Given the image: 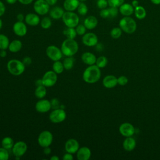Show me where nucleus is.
<instances>
[{
  "label": "nucleus",
  "mask_w": 160,
  "mask_h": 160,
  "mask_svg": "<svg viewBox=\"0 0 160 160\" xmlns=\"http://www.w3.org/2000/svg\"><path fill=\"white\" fill-rule=\"evenodd\" d=\"M101 71L96 64L88 66L82 73L83 81L88 84L97 82L101 78Z\"/></svg>",
  "instance_id": "1"
},
{
  "label": "nucleus",
  "mask_w": 160,
  "mask_h": 160,
  "mask_svg": "<svg viewBox=\"0 0 160 160\" xmlns=\"http://www.w3.org/2000/svg\"><path fill=\"white\" fill-rule=\"evenodd\" d=\"M61 50L66 57L73 56L79 50V44L74 39L66 38L61 45Z\"/></svg>",
  "instance_id": "2"
},
{
  "label": "nucleus",
  "mask_w": 160,
  "mask_h": 160,
  "mask_svg": "<svg viewBox=\"0 0 160 160\" xmlns=\"http://www.w3.org/2000/svg\"><path fill=\"white\" fill-rule=\"evenodd\" d=\"M25 68L26 66L22 61L17 59H10L7 63V69L13 76L21 75L24 72Z\"/></svg>",
  "instance_id": "3"
},
{
  "label": "nucleus",
  "mask_w": 160,
  "mask_h": 160,
  "mask_svg": "<svg viewBox=\"0 0 160 160\" xmlns=\"http://www.w3.org/2000/svg\"><path fill=\"white\" fill-rule=\"evenodd\" d=\"M119 27L123 32L127 34H132L137 29V24L132 18L124 16L119 22Z\"/></svg>",
  "instance_id": "4"
},
{
  "label": "nucleus",
  "mask_w": 160,
  "mask_h": 160,
  "mask_svg": "<svg viewBox=\"0 0 160 160\" xmlns=\"http://www.w3.org/2000/svg\"><path fill=\"white\" fill-rule=\"evenodd\" d=\"M62 20L66 27L76 28L79 23V18L74 11L64 12Z\"/></svg>",
  "instance_id": "5"
},
{
  "label": "nucleus",
  "mask_w": 160,
  "mask_h": 160,
  "mask_svg": "<svg viewBox=\"0 0 160 160\" xmlns=\"http://www.w3.org/2000/svg\"><path fill=\"white\" fill-rule=\"evenodd\" d=\"M53 141V135L48 130L42 131L38 137V142L41 148L48 147L51 145Z\"/></svg>",
  "instance_id": "6"
},
{
  "label": "nucleus",
  "mask_w": 160,
  "mask_h": 160,
  "mask_svg": "<svg viewBox=\"0 0 160 160\" xmlns=\"http://www.w3.org/2000/svg\"><path fill=\"white\" fill-rule=\"evenodd\" d=\"M66 112L62 108L54 109L49 115V119L52 123H60L63 122L66 118Z\"/></svg>",
  "instance_id": "7"
},
{
  "label": "nucleus",
  "mask_w": 160,
  "mask_h": 160,
  "mask_svg": "<svg viewBox=\"0 0 160 160\" xmlns=\"http://www.w3.org/2000/svg\"><path fill=\"white\" fill-rule=\"evenodd\" d=\"M46 56L53 62L61 60L62 58V52L61 48L55 45H49L46 49Z\"/></svg>",
  "instance_id": "8"
},
{
  "label": "nucleus",
  "mask_w": 160,
  "mask_h": 160,
  "mask_svg": "<svg viewBox=\"0 0 160 160\" xmlns=\"http://www.w3.org/2000/svg\"><path fill=\"white\" fill-rule=\"evenodd\" d=\"M42 85L46 88L52 87L58 81V74L52 70L46 71L41 78Z\"/></svg>",
  "instance_id": "9"
},
{
  "label": "nucleus",
  "mask_w": 160,
  "mask_h": 160,
  "mask_svg": "<svg viewBox=\"0 0 160 160\" xmlns=\"http://www.w3.org/2000/svg\"><path fill=\"white\" fill-rule=\"evenodd\" d=\"M33 8L36 14L44 16L49 12L50 5L45 0H36L34 2Z\"/></svg>",
  "instance_id": "10"
},
{
  "label": "nucleus",
  "mask_w": 160,
  "mask_h": 160,
  "mask_svg": "<svg viewBox=\"0 0 160 160\" xmlns=\"http://www.w3.org/2000/svg\"><path fill=\"white\" fill-rule=\"evenodd\" d=\"M27 150L28 145L22 141H19L15 142L12 148V152L15 157H22L25 154Z\"/></svg>",
  "instance_id": "11"
},
{
  "label": "nucleus",
  "mask_w": 160,
  "mask_h": 160,
  "mask_svg": "<svg viewBox=\"0 0 160 160\" xmlns=\"http://www.w3.org/2000/svg\"><path fill=\"white\" fill-rule=\"evenodd\" d=\"M82 36V42L86 46L94 47L98 44V38L94 32H86Z\"/></svg>",
  "instance_id": "12"
},
{
  "label": "nucleus",
  "mask_w": 160,
  "mask_h": 160,
  "mask_svg": "<svg viewBox=\"0 0 160 160\" xmlns=\"http://www.w3.org/2000/svg\"><path fill=\"white\" fill-rule=\"evenodd\" d=\"M52 108L51 102L50 101L46 99H40L35 104V109L40 113H46Z\"/></svg>",
  "instance_id": "13"
},
{
  "label": "nucleus",
  "mask_w": 160,
  "mask_h": 160,
  "mask_svg": "<svg viewBox=\"0 0 160 160\" xmlns=\"http://www.w3.org/2000/svg\"><path fill=\"white\" fill-rule=\"evenodd\" d=\"M135 128L129 122H123L119 127V131L120 134L126 138L132 136L135 133Z\"/></svg>",
  "instance_id": "14"
},
{
  "label": "nucleus",
  "mask_w": 160,
  "mask_h": 160,
  "mask_svg": "<svg viewBox=\"0 0 160 160\" xmlns=\"http://www.w3.org/2000/svg\"><path fill=\"white\" fill-rule=\"evenodd\" d=\"M12 31L14 33L19 37L24 36L28 32V28L26 24L23 21H17L12 26Z\"/></svg>",
  "instance_id": "15"
},
{
  "label": "nucleus",
  "mask_w": 160,
  "mask_h": 160,
  "mask_svg": "<svg viewBox=\"0 0 160 160\" xmlns=\"http://www.w3.org/2000/svg\"><path fill=\"white\" fill-rule=\"evenodd\" d=\"M79 148V142L74 138H70L68 139L64 144V149L66 152L71 153L72 154L76 153Z\"/></svg>",
  "instance_id": "16"
},
{
  "label": "nucleus",
  "mask_w": 160,
  "mask_h": 160,
  "mask_svg": "<svg viewBox=\"0 0 160 160\" xmlns=\"http://www.w3.org/2000/svg\"><path fill=\"white\" fill-rule=\"evenodd\" d=\"M25 23L30 26H36L40 24V18L36 13L29 12L25 16Z\"/></svg>",
  "instance_id": "17"
},
{
  "label": "nucleus",
  "mask_w": 160,
  "mask_h": 160,
  "mask_svg": "<svg viewBox=\"0 0 160 160\" xmlns=\"http://www.w3.org/2000/svg\"><path fill=\"white\" fill-rule=\"evenodd\" d=\"M102 83L103 86L106 88H113L118 84V78L112 74L107 75L103 78Z\"/></svg>",
  "instance_id": "18"
},
{
  "label": "nucleus",
  "mask_w": 160,
  "mask_h": 160,
  "mask_svg": "<svg viewBox=\"0 0 160 160\" xmlns=\"http://www.w3.org/2000/svg\"><path fill=\"white\" fill-rule=\"evenodd\" d=\"M76 154L78 160H89L91 156V151L88 147L82 146L79 148Z\"/></svg>",
  "instance_id": "19"
},
{
  "label": "nucleus",
  "mask_w": 160,
  "mask_h": 160,
  "mask_svg": "<svg viewBox=\"0 0 160 160\" xmlns=\"http://www.w3.org/2000/svg\"><path fill=\"white\" fill-rule=\"evenodd\" d=\"M81 61L86 65L90 66L95 64L97 58L91 52H85L82 54L81 56Z\"/></svg>",
  "instance_id": "20"
},
{
  "label": "nucleus",
  "mask_w": 160,
  "mask_h": 160,
  "mask_svg": "<svg viewBox=\"0 0 160 160\" xmlns=\"http://www.w3.org/2000/svg\"><path fill=\"white\" fill-rule=\"evenodd\" d=\"M136 146V141L132 136L126 137L122 142L123 149L128 152L133 151Z\"/></svg>",
  "instance_id": "21"
},
{
  "label": "nucleus",
  "mask_w": 160,
  "mask_h": 160,
  "mask_svg": "<svg viewBox=\"0 0 160 160\" xmlns=\"http://www.w3.org/2000/svg\"><path fill=\"white\" fill-rule=\"evenodd\" d=\"M134 7L129 4L124 2L119 7V11L124 16H130L134 13Z\"/></svg>",
  "instance_id": "22"
},
{
  "label": "nucleus",
  "mask_w": 160,
  "mask_h": 160,
  "mask_svg": "<svg viewBox=\"0 0 160 160\" xmlns=\"http://www.w3.org/2000/svg\"><path fill=\"white\" fill-rule=\"evenodd\" d=\"M98 24V20L94 16H89L84 20L83 24L87 29L91 30L94 29Z\"/></svg>",
  "instance_id": "23"
},
{
  "label": "nucleus",
  "mask_w": 160,
  "mask_h": 160,
  "mask_svg": "<svg viewBox=\"0 0 160 160\" xmlns=\"http://www.w3.org/2000/svg\"><path fill=\"white\" fill-rule=\"evenodd\" d=\"M49 16L53 19H59L62 18L64 11L60 6H54L49 10Z\"/></svg>",
  "instance_id": "24"
},
{
  "label": "nucleus",
  "mask_w": 160,
  "mask_h": 160,
  "mask_svg": "<svg viewBox=\"0 0 160 160\" xmlns=\"http://www.w3.org/2000/svg\"><path fill=\"white\" fill-rule=\"evenodd\" d=\"M79 3V0H64L63 8L66 11H74L77 9Z\"/></svg>",
  "instance_id": "25"
},
{
  "label": "nucleus",
  "mask_w": 160,
  "mask_h": 160,
  "mask_svg": "<svg viewBox=\"0 0 160 160\" xmlns=\"http://www.w3.org/2000/svg\"><path fill=\"white\" fill-rule=\"evenodd\" d=\"M22 48V42L19 39H14L10 42L8 50L13 53H16L21 50Z\"/></svg>",
  "instance_id": "26"
},
{
  "label": "nucleus",
  "mask_w": 160,
  "mask_h": 160,
  "mask_svg": "<svg viewBox=\"0 0 160 160\" xmlns=\"http://www.w3.org/2000/svg\"><path fill=\"white\" fill-rule=\"evenodd\" d=\"M47 94L46 87L44 85L38 86L34 91V95L38 99H43Z\"/></svg>",
  "instance_id": "27"
},
{
  "label": "nucleus",
  "mask_w": 160,
  "mask_h": 160,
  "mask_svg": "<svg viewBox=\"0 0 160 160\" xmlns=\"http://www.w3.org/2000/svg\"><path fill=\"white\" fill-rule=\"evenodd\" d=\"M134 13L136 18L140 20L144 19L146 16V11L145 8L142 6L139 5L137 7L134 8Z\"/></svg>",
  "instance_id": "28"
},
{
  "label": "nucleus",
  "mask_w": 160,
  "mask_h": 160,
  "mask_svg": "<svg viewBox=\"0 0 160 160\" xmlns=\"http://www.w3.org/2000/svg\"><path fill=\"white\" fill-rule=\"evenodd\" d=\"M14 140L12 138L6 136L2 138L1 140V147L9 150L12 149V146H14Z\"/></svg>",
  "instance_id": "29"
},
{
  "label": "nucleus",
  "mask_w": 160,
  "mask_h": 160,
  "mask_svg": "<svg viewBox=\"0 0 160 160\" xmlns=\"http://www.w3.org/2000/svg\"><path fill=\"white\" fill-rule=\"evenodd\" d=\"M52 71L55 72L57 74H61L64 70L63 63L60 60L54 61L52 66Z\"/></svg>",
  "instance_id": "30"
},
{
  "label": "nucleus",
  "mask_w": 160,
  "mask_h": 160,
  "mask_svg": "<svg viewBox=\"0 0 160 160\" xmlns=\"http://www.w3.org/2000/svg\"><path fill=\"white\" fill-rule=\"evenodd\" d=\"M62 33L68 39H75V38L78 35L75 28L67 27L66 29H64Z\"/></svg>",
  "instance_id": "31"
},
{
  "label": "nucleus",
  "mask_w": 160,
  "mask_h": 160,
  "mask_svg": "<svg viewBox=\"0 0 160 160\" xmlns=\"http://www.w3.org/2000/svg\"><path fill=\"white\" fill-rule=\"evenodd\" d=\"M74 61H75V59L73 58V56H69L64 58L62 62L64 67V69L71 70L74 66Z\"/></svg>",
  "instance_id": "32"
},
{
  "label": "nucleus",
  "mask_w": 160,
  "mask_h": 160,
  "mask_svg": "<svg viewBox=\"0 0 160 160\" xmlns=\"http://www.w3.org/2000/svg\"><path fill=\"white\" fill-rule=\"evenodd\" d=\"M9 43L8 37L4 34H0V49H8Z\"/></svg>",
  "instance_id": "33"
},
{
  "label": "nucleus",
  "mask_w": 160,
  "mask_h": 160,
  "mask_svg": "<svg viewBox=\"0 0 160 160\" xmlns=\"http://www.w3.org/2000/svg\"><path fill=\"white\" fill-rule=\"evenodd\" d=\"M108 62V58L104 56H99L98 58H97L95 64L98 68L101 69V68H105L107 66Z\"/></svg>",
  "instance_id": "34"
},
{
  "label": "nucleus",
  "mask_w": 160,
  "mask_h": 160,
  "mask_svg": "<svg viewBox=\"0 0 160 160\" xmlns=\"http://www.w3.org/2000/svg\"><path fill=\"white\" fill-rule=\"evenodd\" d=\"M52 25V21L51 18L45 16L40 21V26L44 29H48L51 28Z\"/></svg>",
  "instance_id": "35"
},
{
  "label": "nucleus",
  "mask_w": 160,
  "mask_h": 160,
  "mask_svg": "<svg viewBox=\"0 0 160 160\" xmlns=\"http://www.w3.org/2000/svg\"><path fill=\"white\" fill-rule=\"evenodd\" d=\"M122 29L119 27L113 28L110 31V36L113 39H118L122 35Z\"/></svg>",
  "instance_id": "36"
},
{
  "label": "nucleus",
  "mask_w": 160,
  "mask_h": 160,
  "mask_svg": "<svg viewBox=\"0 0 160 160\" xmlns=\"http://www.w3.org/2000/svg\"><path fill=\"white\" fill-rule=\"evenodd\" d=\"M77 11L79 14L81 16H85L88 13V8L84 2L81 1L77 8Z\"/></svg>",
  "instance_id": "37"
},
{
  "label": "nucleus",
  "mask_w": 160,
  "mask_h": 160,
  "mask_svg": "<svg viewBox=\"0 0 160 160\" xmlns=\"http://www.w3.org/2000/svg\"><path fill=\"white\" fill-rule=\"evenodd\" d=\"M9 158L8 150L1 147L0 148V160H8Z\"/></svg>",
  "instance_id": "38"
},
{
  "label": "nucleus",
  "mask_w": 160,
  "mask_h": 160,
  "mask_svg": "<svg viewBox=\"0 0 160 160\" xmlns=\"http://www.w3.org/2000/svg\"><path fill=\"white\" fill-rule=\"evenodd\" d=\"M76 31L77 32V34L79 36H83L86 32V28L84 24H79L76 28H75Z\"/></svg>",
  "instance_id": "39"
},
{
  "label": "nucleus",
  "mask_w": 160,
  "mask_h": 160,
  "mask_svg": "<svg viewBox=\"0 0 160 160\" xmlns=\"http://www.w3.org/2000/svg\"><path fill=\"white\" fill-rule=\"evenodd\" d=\"M108 2L109 7L119 8L124 2V0H108Z\"/></svg>",
  "instance_id": "40"
},
{
  "label": "nucleus",
  "mask_w": 160,
  "mask_h": 160,
  "mask_svg": "<svg viewBox=\"0 0 160 160\" xmlns=\"http://www.w3.org/2000/svg\"><path fill=\"white\" fill-rule=\"evenodd\" d=\"M109 12V18H115L118 16L119 9L116 7H109L108 8Z\"/></svg>",
  "instance_id": "41"
},
{
  "label": "nucleus",
  "mask_w": 160,
  "mask_h": 160,
  "mask_svg": "<svg viewBox=\"0 0 160 160\" xmlns=\"http://www.w3.org/2000/svg\"><path fill=\"white\" fill-rule=\"evenodd\" d=\"M128 82V79L125 76H121L119 78H118V84L120 86H125Z\"/></svg>",
  "instance_id": "42"
},
{
  "label": "nucleus",
  "mask_w": 160,
  "mask_h": 160,
  "mask_svg": "<svg viewBox=\"0 0 160 160\" xmlns=\"http://www.w3.org/2000/svg\"><path fill=\"white\" fill-rule=\"evenodd\" d=\"M97 6L100 9H102L104 8H106L108 6V0H98L97 1Z\"/></svg>",
  "instance_id": "43"
},
{
  "label": "nucleus",
  "mask_w": 160,
  "mask_h": 160,
  "mask_svg": "<svg viewBox=\"0 0 160 160\" xmlns=\"http://www.w3.org/2000/svg\"><path fill=\"white\" fill-rule=\"evenodd\" d=\"M99 15L102 18H104V19L109 18V12L108 8H104V9H101L99 12Z\"/></svg>",
  "instance_id": "44"
},
{
  "label": "nucleus",
  "mask_w": 160,
  "mask_h": 160,
  "mask_svg": "<svg viewBox=\"0 0 160 160\" xmlns=\"http://www.w3.org/2000/svg\"><path fill=\"white\" fill-rule=\"evenodd\" d=\"M22 61L25 66H29L32 63V59L29 56H26L23 58Z\"/></svg>",
  "instance_id": "45"
},
{
  "label": "nucleus",
  "mask_w": 160,
  "mask_h": 160,
  "mask_svg": "<svg viewBox=\"0 0 160 160\" xmlns=\"http://www.w3.org/2000/svg\"><path fill=\"white\" fill-rule=\"evenodd\" d=\"M73 159H74V157H73L72 154L67 152L62 156L63 160H73Z\"/></svg>",
  "instance_id": "46"
},
{
  "label": "nucleus",
  "mask_w": 160,
  "mask_h": 160,
  "mask_svg": "<svg viewBox=\"0 0 160 160\" xmlns=\"http://www.w3.org/2000/svg\"><path fill=\"white\" fill-rule=\"evenodd\" d=\"M5 11H6L5 5L1 1H0V17L2 16L5 13Z\"/></svg>",
  "instance_id": "47"
},
{
  "label": "nucleus",
  "mask_w": 160,
  "mask_h": 160,
  "mask_svg": "<svg viewBox=\"0 0 160 160\" xmlns=\"http://www.w3.org/2000/svg\"><path fill=\"white\" fill-rule=\"evenodd\" d=\"M51 105H52V108H54V109L56 108H58V105H59V101L58 99H52V101H51Z\"/></svg>",
  "instance_id": "48"
},
{
  "label": "nucleus",
  "mask_w": 160,
  "mask_h": 160,
  "mask_svg": "<svg viewBox=\"0 0 160 160\" xmlns=\"http://www.w3.org/2000/svg\"><path fill=\"white\" fill-rule=\"evenodd\" d=\"M21 4L24 5H28L32 2L34 0H18Z\"/></svg>",
  "instance_id": "49"
},
{
  "label": "nucleus",
  "mask_w": 160,
  "mask_h": 160,
  "mask_svg": "<svg viewBox=\"0 0 160 160\" xmlns=\"http://www.w3.org/2000/svg\"><path fill=\"white\" fill-rule=\"evenodd\" d=\"M43 152L46 155H49L51 153V149L49 148V146L45 147V148H44Z\"/></svg>",
  "instance_id": "50"
},
{
  "label": "nucleus",
  "mask_w": 160,
  "mask_h": 160,
  "mask_svg": "<svg viewBox=\"0 0 160 160\" xmlns=\"http://www.w3.org/2000/svg\"><path fill=\"white\" fill-rule=\"evenodd\" d=\"M16 18H17V20H18V21H23L24 20L25 16H24L23 14H22V13H19V14H17Z\"/></svg>",
  "instance_id": "51"
},
{
  "label": "nucleus",
  "mask_w": 160,
  "mask_h": 160,
  "mask_svg": "<svg viewBox=\"0 0 160 160\" xmlns=\"http://www.w3.org/2000/svg\"><path fill=\"white\" fill-rule=\"evenodd\" d=\"M7 56L6 49H0V57L5 58Z\"/></svg>",
  "instance_id": "52"
},
{
  "label": "nucleus",
  "mask_w": 160,
  "mask_h": 160,
  "mask_svg": "<svg viewBox=\"0 0 160 160\" xmlns=\"http://www.w3.org/2000/svg\"><path fill=\"white\" fill-rule=\"evenodd\" d=\"M50 6H54L58 2V0H45Z\"/></svg>",
  "instance_id": "53"
},
{
  "label": "nucleus",
  "mask_w": 160,
  "mask_h": 160,
  "mask_svg": "<svg viewBox=\"0 0 160 160\" xmlns=\"http://www.w3.org/2000/svg\"><path fill=\"white\" fill-rule=\"evenodd\" d=\"M131 5H132V6L134 7V8L137 7L138 6H139V1H138V0H133V1H132Z\"/></svg>",
  "instance_id": "54"
},
{
  "label": "nucleus",
  "mask_w": 160,
  "mask_h": 160,
  "mask_svg": "<svg viewBox=\"0 0 160 160\" xmlns=\"http://www.w3.org/2000/svg\"><path fill=\"white\" fill-rule=\"evenodd\" d=\"M6 2L8 3V4H15L18 0H5Z\"/></svg>",
  "instance_id": "55"
},
{
  "label": "nucleus",
  "mask_w": 160,
  "mask_h": 160,
  "mask_svg": "<svg viewBox=\"0 0 160 160\" xmlns=\"http://www.w3.org/2000/svg\"><path fill=\"white\" fill-rule=\"evenodd\" d=\"M35 83H36V86H40V85H42V80H41V79H37V80L36 81Z\"/></svg>",
  "instance_id": "56"
},
{
  "label": "nucleus",
  "mask_w": 160,
  "mask_h": 160,
  "mask_svg": "<svg viewBox=\"0 0 160 160\" xmlns=\"http://www.w3.org/2000/svg\"><path fill=\"white\" fill-rule=\"evenodd\" d=\"M151 2L155 5L160 4V0H150Z\"/></svg>",
  "instance_id": "57"
},
{
  "label": "nucleus",
  "mask_w": 160,
  "mask_h": 160,
  "mask_svg": "<svg viewBox=\"0 0 160 160\" xmlns=\"http://www.w3.org/2000/svg\"><path fill=\"white\" fill-rule=\"evenodd\" d=\"M51 160H59V158L56 155H53L50 158Z\"/></svg>",
  "instance_id": "58"
},
{
  "label": "nucleus",
  "mask_w": 160,
  "mask_h": 160,
  "mask_svg": "<svg viewBox=\"0 0 160 160\" xmlns=\"http://www.w3.org/2000/svg\"><path fill=\"white\" fill-rule=\"evenodd\" d=\"M2 28V21L1 19L0 18V30Z\"/></svg>",
  "instance_id": "59"
},
{
  "label": "nucleus",
  "mask_w": 160,
  "mask_h": 160,
  "mask_svg": "<svg viewBox=\"0 0 160 160\" xmlns=\"http://www.w3.org/2000/svg\"><path fill=\"white\" fill-rule=\"evenodd\" d=\"M80 1H82V2H83V1H86V0H79Z\"/></svg>",
  "instance_id": "60"
},
{
  "label": "nucleus",
  "mask_w": 160,
  "mask_h": 160,
  "mask_svg": "<svg viewBox=\"0 0 160 160\" xmlns=\"http://www.w3.org/2000/svg\"><path fill=\"white\" fill-rule=\"evenodd\" d=\"M97 1H98V0H97Z\"/></svg>",
  "instance_id": "61"
}]
</instances>
